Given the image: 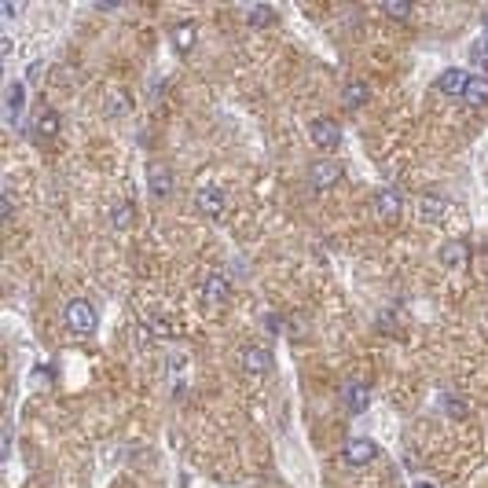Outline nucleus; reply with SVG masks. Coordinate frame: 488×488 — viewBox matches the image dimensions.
I'll use <instances>...</instances> for the list:
<instances>
[{
	"instance_id": "obj_1",
	"label": "nucleus",
	"mask_w": 488,
	"mask_h": 488,
	"mask_svg": "<svg viewBox=\"0 0 488 488\" xmlns=\"http://www.w3.org/2000/svg\"><path fill=\"white\" fill-rule=\"evenodd\" d=\"M63 320H66V327L74 334H92L96 331V323H99V312H96V305L92 301H70L66 305V312H63Z\"/></svg>"
},
{
	"instance_id": "obj_2",
	"label": "nucleus",
	"mask_w": 488,
	"mask_h": 488,
	"mask_svg": "<svg viewBox=\"0 0 488 488\" xmlns=\"http://www.w3.org/2000/svg\"><path fill=\"white\" fill-rule=\"evenodd\" d=\"M341 162H334V158H323V162H312L309 165V180L316 184V188H334V184L341 180Z\"/></svg>"
},
{
	"instance_id": "obj_3",
	"label": "nucleus",
	"mask_w": 488,
	"mask_h": 488,
	"mask_svg": "<svg viewBox=\"0 0 488 488\" xmlns=\"http://www.w3.org/2000/svg\"><path fill=\"white\" fill-rule=\"evenodd\" d=\"M309 136H312V143H316V147H323V151H334L338 143H341V128H338L334 121L320 118V121H312V125H309Z\"/></svg>"
},
{
	"instance_id": "obj_4",
	"label": "nucleus",
	"mask_w": 488,
	"mask_h": 488,
	"mask_svg": "<svg viewBox=\"0 0 488 488\" xmlns=\"http://www.w3.org/2000/svg\"><path fill=\"white\" fill-rule=\"evenodd\" d=\"M346 463H353V466H364V463H371V459L378 455V444L371 441V437H353L349 444H346Z\"/></svg>"
},
{
	"instance_id": "obj_5",
	"label": "nucleus",
	"mask_w": 488,
	"mask_h": 488,
	"mask_svg": "<svg viewBox=\"0 0 488 488\" xmlns=\"http://www.w3.org/2000/svg\"><path fill=\"white\" fill-rule=\"evenodd\" d=\"M341 400H346V408H349L353 415L367 411V404H371V390H367V382H346V385H341Z\"/></svg>"
},
{
	"instance_id": "obj_6",
	"label": "nucleus",
	"mask_w": 488,
	"mask_h": 488,
	"mask_svg": "<svg viewBox=\"0 0 488 488\" xmlns=\"http://www.w3.org/2000/svg\"><path fill=\"white\" fill-rule=\"evenodd\" d=\"M400 209H404V198H400V191L382 188V191L375 195V213H378L382 221H397V217H400Z\"/></svg>"
},
{
	"instance_id": "obj_7",
	"label": "nucleus",
	"mask_w": 488,
	"mask_h": 488,
	"mask_svg": "<svg viewBox=\"0 0 488 488\" xmlns=\"http://www.w3.org/2000/svg\"><path fill=\"white\" fill-rule=\"evenodd\" d=\"M470 261V246L463 239H448V242H441V265H448V268H463Z\"/></svg>"
},
{
	"instance_id": "obj_8",
	"label": "nucleus",
	"mask_w": 488,
	"mask_h": 488,
	"mask_svg": "<svg viewBox=\"0 0 488 488\" xmlns=\"http://www.w3.org/2000/svg\"><path fill=\"white\" fill-rule=\"evenodd\" d=\"M202 294L213 301V305H224V301L232 297V283H228L221 272H209V276L202 279Z\"/></svg>"
},
{
	"instance_id": "obj_9",
	"label": "nucleus",
	"mask_w": 488,
	"mask_h": 488,
	"mask_svg": "<svg viewBox=\"0 0 488 488\" xmlns=\"http://www.w3.org/2000/svg\"><path fill=\"white\" fill-rule=\"evenodd\" d=\"M147 191H151L154 198H169V195H173V177H169L165 165H151V173H147Z\"/></svg>"
},
{
	"instance_id": "obj_10",
	"label": "nucleus",
	"mask_w": 488,
	"mask_h": 488,
	"mask_svg": "<svg viewBox=\"0 0 488 488\" xmlns=\"http://www.w3.org/2000/svg\"><path fill=\"white\" fill-rule=\"evenodd\" d=\"M195 206L206 213V217H221L224 213V191L221 188H202L195 195Z\"/></svg>"
},
{
	"instance_id": "obj_11",
	"label": "nucleus",
	"mask_w": 488,
	"mask_h": 488,
	"mask_svg": "<svg viewBox=\"0 0 488 488\" xmlns=\"http://www.w3.org/2000/svg\"><path fill=\"white\" fill-rule=\"evenodd\" d=\"M466 84H470L466 70H444V74L437 77V89H441L444 96H463Z\"/></svg>"
},
{
	"instance_id": "obj_12",
	"label": "nucleus",
	"mask_w": 488,
	"mask_h": 488,
	"mask_svg": "<svg viewBox=\"0 0 488 488\" xmlns=\"http://www.w3.org/2000/svg\"><path fill=\"white\" fill-rule=\"evenodd\" d=\"M242 367H246V375H265V371H268V349L246 346V349H242Z\"/></svg>"
},
{
	"instance_id": "obj_13",
	"label": "nucleus",
	"mask_w": 488,
	"mask_h": 488,
	"mask_svg": "<svg viewBox=\"0 0 488 488\" xmlns=\"http://www.w3.org/2000/svg\"><path fill=\"white\" fill-rule=\"evenodd\" d=\"M34 133L40 140H55V136H59V114L45 107V110L37 114V121H34Z\"/></svg>"
},
{
	"instance_id": "obj_14",
	"label": "nucleus",
	"mask_w": 488,
	"mask_h": 488,
	"mask_svg": "<svg viewBox=\"0 0 488 488\" xmlns=\"http://www.w3.org/2000/svg\"><path fill=\"white\" fill-rule=\"evenodd\" d=\"M22 103H26L22 81H11V84H8V121H11V125H19V118H22Z\"/></svg>"
},
{
	"instance_id": "obj_15",
	"label": "nucleus",
	"mask_w": 488,
	"mask_h": 488,
	"mask_svg": "<svg viewBox=\"0 0 488 488\" xmlns=\"http://www.w3.org/2000/svg\"><path fill=\"white\" fill-rule=\"evenodd\" d=\"M463 99H466L470 107H481V103H488V77H470L466 92H463Z\"/></svg>"
},
{
	"instance_id": "obj_16",
	"label": "nucleus",
	"mask_w": 488,
	"mask_h": 488,
	"mask_svg": "<svg viewBox=\"0 0 488 488\" xmlns=\"http://www.w3.org/2000/svg\"><path fill=\"white\" fill-rule=\"evenodd\" d=\"M195 37H198L195 22H180L177 30H173V48H177V52H191V48H195Z\"/></svg>"
},
{
	"instance_id": "obj_17",
	"label": "nucleus",
	"mask_w": 488,
	"mask_h": 488,
	"mask_svg": "<svg viewBox=\"0 0 488 488\" xmlns=\"http://www.w3.org/2000/svg\"><path fill=\"white\" fill-rule=\"evenodd\" d=\"M147 331H151L154 338H173L177 327H173V320H169V316H147Z\"/></svg>"
},
{
	"instance_id": "obj_18",
	"label": "nucleus",
	"mask_w": 488,
	"mask_h": 488,
	"mask_svg": "<svg viewBox=\"0 0 488 488\" xmlns=\"http://www.w3.org/2000/svg\"><path fill=\"white\" fill-rule=\"evenodd\" d=\"M367 103V84L364 81H349L346 84V107H364Z\"/></svg>"
},
{
	"instance_id": "obj_19",
	"label": "nucleus",
	"mask_w": 488,
	"mask_h": 488,
	"mask_svg": "<svg viewBox=\"0 0 488 488\" xmlns=\"http://www.w3.org/2000/svg\"><path fill=\"white\" fill-rule=\"evenodd\" d=\"M382 11H385L390 19H397V22H408V19H411V4H404V0H385Z\"/></svg>"
},
{
	"instance_id": "obj_20",
	"label": "nucleus",
	"mask_w": 488,
	"mask_h": 488,
	"mask_svg": "<svg viewBox=\"0 0 488 488\" xmlns=\"http://www.w3.org/2000/svg\"><path fill=\"white\" fill-rule=\"evenodd\" d=\"M110 224L128 228V224H133V206H128V202H118V206L110 209Z\"/></svg>"
},
{
	"instance_id": "obj_21",
	"label": "nucleus",
	"mask_w": 488,
	"mask_h": 488,
	"mask_svg": "<svg viewBox=\"0 0 488 488\" xmlns=\"http://www.w3.org/2000/svg\"><path fill=\"white\" fill-rule=\"evenodd\" d=\"M419 213H422V221H437L441 213H444V202H437V198H429V195H426V198H422V209H419Z\"/></svg>"
},
{
	"instance_id": "obj_22",
	"label": "nucleus",
	"mask_w": 488,
	"mask_h": 488,
	"mask_svg": "<svg viewBox=\"0 0 488 488\" xmlns=\"http://www.w3.org/2000/svg\"><path fill=\"white\" fill-rule=\"evenodd\" d=\"M441 400H444V408H448V415H452V419H463V415H466V404H463V400H459V397L444 393Z\"/></svg>"
},
{
	"instance_id": "obj_23",
	"label": "nucleus",
	"mask_w": 488,
	"mask_h": 488,
	"mask_svg": "<svg viewBox=\"0 0 488 488\" xmlns=\"http://www.w3.org/2000/svg\"><path fill=\"white\" fill-rule=\"evenodd\" d=\"M272 19H276V11H272V8H250V22L253 26H265Z\"/></svg>"
},
{
	"instance_id": "obj_24",
	"label": "nucleus",
	"mask_w": 488,
	"mask_h": 488,
	"mask_svg": "<svg viewBox=\"0 0 488 488\" xmlns=\"http://www.w3.org/2000/svg\"><path fill=\"white\" fill-rule=\"evenodd\" d=\"M473 59L481 66H488V40H478V45H473Z\"/></svg>"
},
{
	"instance_id": "obj_25",
	"label": "nucleus",
	"mask_w": 488,
	"mask_h": 488,
	"mask_svg": "<svg viewBox=\"0 0 488 488\" xmlns=\"http://www.w3.org/2000/svg\"><path fill=\"white\" fill-rule=\"evenodd\" d=\"M110 110H128V96H110Z\"/></svg>"
},
{
	"instance_id": "obj_26",
	"label": "nucleus",
	"mask_w": 488,
	"mask_h": 488,
	"mask_svg": "<svg viewBox=\"0 0 488 488\" xmlns=\"http://www.w3.org/2000/svg\"><path fill=\"white\" fill-rule=\"evenodd\" d=\"M0 206H4V217H11V213H15V202H11L8 191H4V198H0Z\"/></svg>"
},
{
	"instance_id": "obj_27",
	"label": "nucleus",
	"mask_w": 488,
	"mask_h": 488,
	"mask_svg": "<svg viewBox=\"0 0 488 488\" xmlns=\"http://www.w3.org/2000/svg\"><path fill=\"white\" fill-rule=\"evenodd\" d=\"M0 15H4V19H11V15H19V4H4V8H0Z\"/></svg>"
},
{
	"instance_id": "obj_28",
	"label": "nucleus",
	"mask_w": 488,
	"mask_h": 488,
	"mask_svg": "<svg viewBox=\"0 0 488 488\" xmlns=\"http://www.w3.org/2000/svg\"><path fill=\"white\" fill-rule=\"evenodd\" d=\"M34 378H37V382H48V378H52V371H48V367H37V371H34Z\"/></svg>"
},
{
	"instance_id": "obj_29",
	"label": "nucleus",
	"mask_w": 488,
	"mask_h": 488,
	"mask_svg": "<svg viewBox=\"0 0 488 488\" xmlns=\"http://www.w3.org/2000/svg\"><path fill=\"white\" fill-rule=\"evenodd\" d=\"M415 488H429V485H415Z\"/></svg>"
}]
</instances>
